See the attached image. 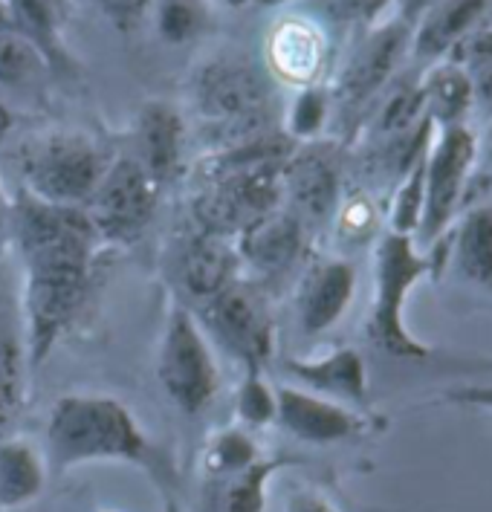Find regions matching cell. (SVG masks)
I'll return each mask as SVG.
<instances>
[{
  "label": "cell",
  "instance_id": "obj_1",
  "mask_svg": "<svg viewBox=\"0 0 492 512\" xmlns=\"http://www.w3.org/2000/svg\"><path fill=\"white\" fill-rule=\"evenodd\" d=\"M9 241L24 264L27 356L41 365L84 307L102 241L82 209L53 206L27 191L12 200Z\"/></svg>",
  "mask_w": 492,
  "mask_h": 512
},
{
  "label": "cell",
  "instance_id": "obj_2",
  "mask_svg": "<svg viewBox=\"0 0 492 512\" xmlns=\"http://www.w3.org/2000/svg\"><path fill=\"white\" fill-rule=\"evenodd\" d=\"M47 466L67 472L84 463H139L157 469L160 452L134 411L105 394H64L47 417Z\"/></svg>",
  "mask_w": 492,
  "mask_h": 512
},
{
  "label": "cell",
  "instance_id": "obj_3",
  "mask_svg": "<svg viewBox=\"0 0 492 512\" xmlns=\"http://www.w3.org/2000/svg\"><path fill=\"white\" fill-rule=\"evenodd\" d=\"M194 110L220 148L270 134L273 84L246 58H212L192 81Z\"/></svg>",
  "mask_w": 492,
  "mask_h": 512
},
{
  "label": "cell",
  "instance_id": "obj_4",
  "mask_svg": "<svg viewBox=\"0 0 492 512\" xmlns=\"http://www.w3.org/2000/svg\"><path fill=\"white\" fill-rule=\"evenodd\" d=\"M435 272L426 252L414 246V238L385 232L374 249V301L368 316V339L394 359H426L432 348L423 345L406 327V301L414 284Z\"/></svg>",
  "mask_w": 492,
  "mask_h": 512
},
{
  "label": "cell",
  "instance_id": "obj_5",
  "mask_svg": "<svg viewBox=\"0 0 492 512\" xmlns=\"http://www.w3.org/2000/svg\"><path fill=\"white\" fill-rule=\"evenodd\" d=\"M108 165L105 151L90 136L76 131L29 136L18 151V174L24 183L21 191L70 209H82Z\"/></svg>",
  "mask_w": 492,
  "mask_h": 512
},
{
  "label": "cell",
  "instance_id": "obj_6",
  "mask_svg": "<svg viewBox=\"0 0 492 512\" xmlns=\"http://www.w3.org/2000/svg\"><path fill=\"white\" fill-rule=\"evenodd\" d=\"M209 342L241 368H261L275 351V324L258 281L238 278L192 310Z\"/></svg>",
  "mask_w": 492,
  "mask_h": 512
},
{
  "label": "cell",
  "instance_id": "obj_7",
  "mask_svg": "<svg viewBox=\"0 0 492 512\" xmlns=\"http://www.w3.org/2000/svg\"><path fill=\"white\" fill-rule=\"evenodd\" d=\"M157 379L165 397L183 414H200L218 394L220 374L212 342L183 304H174L165 319L157 351Z\"/></svg>",
  "mask_w": 492,
  "mask_h": 512
},
{
  "label": "cell",
  "instance_id": "obj_8",
  "mask_svg": "<svg viewBox=\"0 0 492 512\" xmlns=\"http://www.w3.org/2000/svg\"><path fill=\"white\" fill-rule=\"evenodd\" d=\"M478 142L466 125L435 128L432 145L426 151V197L423 215L414 232V246L426 252L452 229L464 206L466 183L475 171Z\"/></svg>",
  "mask_w": 492,
  "mask_h": 512
},
{
  "label": "cell",
  "instance_id": "obj_9",
  "mask_svg": "<svg viewBox=\"0 0 492 512\" xmlns=\"http://www.w3.org/2000/svg\"><path fill=\"white\" fill-rule=\"evenodd\" d=\"M160 180L137 160H110L99 186L87 197L82 212L96 229L99 241L128 246L148 229L160 203Z\"/></svg>",
  "mask_w": 492,
  "mask_h": 512
},
{
  "label": "cell",
  "instance_id": "obj_10",
  "mask_svg": "<svg viewBox=\"0 0 492 512\" xmlns=\"http://www.w3.org/2000/svg\"><path fill=\"white\" fill-rule=\"evenodd\" d=\"M342 203V162L325 142H301L281 168V206L299 217L304 229L333 220Z\"/></svg>",
  "mask_w": 492,
  "mask_h": 512
},
{
  "label": "cell",
  "instance_id": "obj_11",
  "mask_svg": "<svg viewBox=\"0 0 492 512\" xmlns=\"http://www.w3.org/2000/svg\"><path fill=\"white\" fill-rule=\"evenodd\" d=\"M411 27L406 21H391L368 29L356 44L345 70L336 81V99L342 105H362L383 90L409 55Z\"/></svg>",
  "mask_w": 492,
  "mask_h": 512
},
{
  "label": "cell",
  "instance_id": "obj_12",
  "mask_svg": "<svg viewBox=\"0 0 492 512\" xmlns=\"http://www.w3.org/2000/svg\"><path fill=\"white\" fill-rule=\"evenodd\" d=\"M275 423L310 446H333L362 432V417L351 405L313 394L299 385L275 388Z\"/></svg>",
  "mask_w": 492,
  "mask_h": 512
},
{
  "label": "cell",
  "instance_id": "obj_13",
  "mask_svg": "<svg viewBox=\"0 0 492 512\" xmlns=\"http://www.w3.org/2000/svg\"><path fill=\"white\" fill-rule=\"evenodd\" d=\"M241 267H249L261 281H275L293 270L307 252V229L299 217L278 206L252 220L235 238Z\"/></svg>",
  "mask_w": 492,
  "mask_h": 512
},
{
  "label": "cell",
  "instance_id": "obj_14",
  "mask_svg": "<svg viewBox=\"0 0 492 512\" xmlns=\"http://www.w3.org/2000/svg\"><path fill=\"white\" fill-rule=\"evenodd\" d=\"M356 293V267L345 258L307 264L296 284V319L304 336H322L345 316Z\"/></svg>",
  "mask_w": 492,
  "mask_h": 512
},
{
  "label": "cell",
  "instance_id": "obj_15",
  "mask_svg": "<svg viewBox=\"0 0 492 512\" xmlns=\"http://www.w3.org/2000/svg\"><path fill=\"white\" fill-rule=\"evenodd\" d=\"M490 0H446L417 18L411 27L409 53L417 64L435 67L446 61L469 32L487 24Z\"/></svg>",
  "mask_w": 492,
  "mask_h": 512
},
{
  "label": "cell",
  "instance_id": "obj_16",
  "mask_svg": "<svg viewBox=\"0 0 492 512\" xmlns=\"http://www.w3.org/2000/svg\"><path fill=\"white\" fill-rule=\"evenodd\" d=\"M284 371L299 382V388L336 403H368V368L362 353L354 348H336L313 359H284Z\"/></svg>",
  "mask_w": 492,
  "mask_h": 512
},
{
  "label": "cell",
  "instance_id": "obj_17",
  "mask_svg": "<svg viewBox=\"0 0 492 512\" xmlns=\"http://www.w3.org/2000/svg\"><path fill=\"white\" fill-rule=\"evenodd\" d=\"M284 458H261L241 469L200 475V512H267L270 481Z\"/></svg>",
  "mask_w": 492,
  "mask_h": 512
},
{
  "label": "cell",
  "instance_id": "obj_18",
  "mask_svg": "<svg viewBox=\"0 0 492 512\" xmlns=\"http://www.w3.org/2000/svg\"><path fill=\"white\" fill-rule=\"evenodd\" d=\"M241 270L244 267H241L235 241L209 235V232H200L197 238L186 243V249L180 252V264H177L180 284L194 304H203L212 296H218L223 287L241 278Z\"/></svg>",
  "mask_w": 492,
  "mask_h": 512
},
{
  "label": "cell",
  "instance_id": "obj_19",
  "mask_svg": "<svg viewBox=\"0 0 492 512\" xmlns=\"http://www.w3.org/2000/svg\"><path fill=\"white\" fill-rule=\"evenodd\" d=\"M137 160L160 180L171 183L183 171L186 154V119L165 102H148L137 116Z\"/></svg>",
  "mask_w": 492,
  "mask_h": 512
},
{
  "label": "cell",
  "instance_id": "obj_20",
  "mask_svg": "<svg viewBox=\"0 0 492 512\" xmlns=\"http://www.w3.org/2000/svg\"><path fill=\"white\" fill-rule=\"evenodd\" d=\"M449 264L472 287L492 293V206L478 203L461 212L449 232Z\"/></svg>",
  "mask_w": 492,
  "mask_h": 512
},
{
  "label": "cell",
  "instance_id": "obj_21",
  "mask_svg": "<svg viewBox=\"0 0 492 512\" xmlns=\"http://www.w3.org/2000/svg\"><path fill=\"white\" fill-rule=\"evenodd\" d=\"M47 484V460L35 443L9 437L0 443V512L24 510Z\"/></svg>",
  "mask_w": 492,
  "mask_h": 512
},
{
  "label": "cell",
  "instance_id": "obj_22",
  "mask_svg": "<svg viewBox=\"0 0 492 512\" xmlns=\"http://www.w3.org/2000/svg\"><path fill=\"white\" fill-rule=\"evenodd\" d=\"M423 102H426V119L435 128H452L466 125V116L475 108V84L461 64L440 61L426 70L420 79Z\"/></svg>",
  "mask_w": 492,
  "mask_h": 512
},
{
  "label": "cell",
  "instance_id": "obj_23",
  "mask_svg": "<svg viewBox=\"0 0 492 512\" xmlns=\"http://www.w3.org/2000/svg\"><path fill=\"white\" fill-rule=\"evenodd\" d=\"M273 58L278 73L307 84L322 67V38L307 24H284L273 41Z\"/></svg>",
  "mask_w": 492,
  "mask_h": 512
},
{
  "label": "cell",
  "instance_id": "obj_24",
  "mask_svg": "<svg viewBox=\"0 0 492 512\" xmlns=\"http://www.w3.org/2000/svg\"><path fill=\"white\" fill-rule=\"evenodd\" d=\"M423 197H426V154H420L409 171L397 180V189L391 194V206H388V232L414 238L423 215Z\"/></svg>",
  "mask_w": 492,
  "mask_h": 512
},
{
  "label": "cell",
  "instance_id": "obj_25",
  "mask_svg": "<svg viewBox=\"0 0 492 512\" xmlns=\"http://www.w3.org/2000/svg\"><path fill=\"white\" fill-rule=\"evenodd\" d=\"M235 417L246 432H261L275 423V388L261 368H246L235 394Z\"/></svg>",
  "mask_w": 492,
  "mask_h": 512
},
{
  "label": "cell",
  "instance_id": "obj_26",
  "mask_svg": "<svg viewBox=\"0 0 492 512\" xmlns=\"http://www.w3.org/2000/svg\"><path fill=\"white\" fill-rule=\"evenodd\" d=\"M261 458L258 446L252 443V437L241 426H229L220 429L209 437V443L203 446L200 455V475H212V472H229V469H241L246 463Z\"/></svg>",
  "mask_w": 492,
  "mask_h": 512
},
{
  "label": "cell",
  "instance_id": "obj_27",
  "mask_svg": "<svg viewBox=\"0 0 492 512\" xmlns=\"http://www.w3.org/2000/svg\"><path fill=\"white\" fill-rule=\"evenodd\" d=\"M157 18V32L168 44H186L194 41L206 29V6L203 0H154L151 6Z\"/></svg>",
  "mask_w": 492,
  "mask_h": 512
},
{
  "label": "cell",
  "instance_id": "obj_28",
  "mask_svg": "<svg viewBox=\"0 0 492 512\" xmlns=\"http://www.w3.org/2000/svg\"><path fill=\"white\" fill-rule=\"evenodd\" d=\"M44 67H47V55L41 53L32 41L18 35L15 29L0 32V84L3 87L27 84Z\"/></svg>",
  "mask_w": 492,
  "mask_h": 512
},
{
  "label": "cell",
  "instance_id": "obj_29",
  "mask_svg": "<svg viewBox=\"0 0 492 512\" xmlns=\"http://www.w3.org/2000/svg\"><path fill=\"white\" fill-rule=\"evenodd\" d=\"M9 18L12 29L32 41L41 53L55 50L53 12L47 0H9Z\"/></svg>",
  "mask_w": 492,
  "mask_h": 512
},
{
  "label": "cell",
  "instance_id": "obj_30",
  "mask_svg": "<svg viewBox=\"0 0 492 512\" xmlns=\"http://www.w3.org/2000/svg\"><path fill=\"white\" fill-rule=\"evenodd\" d=\"M328 108V93L307 84L299 96H296V102L290 105V113H287V136H290L293 142H310L313 136L325 128Z\"/></svg>",
  "mask_w": 492,
  "mask_h": 512
},
{
  "label": "cell",
  "instance_id": "obj_31",
  "mask_svg": "<svg viewBox=\"0 0 492 512\" xmlns=\"http://www.w3.org/2000/svg\"><path fill=\"white\" fill-rule=\"evenodd\" d=\"M336 229L345 241L365 243L377 232V209L365 194H354L336 209Z\"/></svg>",
  "mask_w": 492,
  "mask_h": 512
},
{
  "label": "cell",
  "instance_id": "obj_32",
  "mask_svg": "<svg viewBox=\"0 0 492 512\" xmlns=\"http://www.w3.org/2000/svg\"><path fill=\"white\" fill-rule=\"evenodd\" d=\"M322 12L342 27H377L394 0H319Z\"/></svg>",
  "mask_w": 492,
  "mask_h": 512
},
{
  "label": "cell",
  "instance_id": "obj_33",
  "mask_svg": "<svg viewBox=\"0 0 492 512\" xmlns=\"http://www.w3.org/2000/svg\"><path fill=\"white\" fill-rule=\"evenodd\" d=\"M21 353L18 348L0 336V426L15 414L21 403Z\"/></svg>",
  "mask_w": 492,
  "mask_h": 512
},
{
  "label": "cell",
  "instance_id": "obj_34",
  "mask_svg": "<svg viewBox=\"0 0 492 512\" xmlns=\"http://www.w3.org/2000/svg\"><path fill=\"white\" fill-rule=\"evenodd\" d=\"M96 6L116 32H134L151 15L154 0H96Z\"/></svg>",
  "mask_w": 492,
  "mask_h": 512
},
{
  "label": "cell",
  "instance_id": "obj_35",
  "mask_svg": "<svg viewBox=\"0 0 492 512\" xmlns=\"http://www.w3.org/2000/svg\"><path fill=\"white\" fill-rule=\"evenodd\" d=\"M446 403L466 405V408H484L492 411V385H464V388H452L443 394Z\"/></svg>",
  "mask_w": 492,
  "mask_h": 512
},
{
  "label": "cell",
  "instance_id": "obj_36",
  "mask_svg": "<svg viewBox=\"0 0 492 512\" xmlns=\"http://www.w3.org/2000/svg\"><path fill=\"white\" fill-rule=\"evenodd\" d=\"M284 512H336V507L316 489H293L284 501Z\"/></svg>",
  "mask_w": 492,
  "mask_h": 512
},
{
  "label": "cell",
  "instance_id": "obj_37",
  "mask_svg": "<svg viewBox=\"0 0 492 512\" xmlns=\"http://www.w3.org/2000/svg\"><path fill=\"white\" fill-rule=\"evenodd\" d=\"M394 3L400 6V21L414 27L420 15H426L429 9H435L438 3H446V0H394Z\"/></svg>",
  "mask_w": 492,
  "mask_h": 512
},
{
  "label": "cell",
  "instance_id": "obj_38",
  "mask_svg": "<svg viewBox=\"0 0 492 512\" xmlns=\"http://www.w3.org/2000/svg\"><path fill=\"white\" fill-rule=\"evenodd\" d=\"M9 226H12V200L0 189V249L9 241Z\"/></svg>",
  "mask_w": 492,
  "mask_h": 512
},
{
  "label": "cell",
  "instance_id": "obj_39",
  "mask_svg": "<svg viewBox=\"0 0 492 512\" xmlns=\"http://www.w3.org/2000/svg\"><path fill=\"white\" fill-rule=\"evenodd\" d=\"M478 160H481L478 162V165H481V171H478V168H475V171H478L481 177H487V180L492 183V128L487 131L484 148H478Z\"/></svg>",
  "mask_w": 492,
  "mask_h": 512
},
{
  "label": "cell",
  "instance_id": "obj_40",
  "mask_svg": "<svg viewBox=\"0 0 492 512\" xmlns=\"http://www.w3.org/2000/svg\"><path fill=\"white\" fill-rule=\"evenodd\" d=\"M12 128H15V116H12V110L6 108L3 102H0V145L9 139L12 134Z\"/></svg>",
  "mask_w": 492,
  "mask_h": 512
},
{
  "label": "cell",
  "instance_id": "obj_41",
  "mask_svg": "<svg viewBox=\"0 0 492 512\" xmlns=\"http://www.w3.org/2000/svg\"><path fill=\"white\" fill-rule=\"evenodd\" d=\"M255 6H281V3H290V0H252Z\"/></svg>",
  "mask_w": 492,
  "mask_h": 512
},
{
  "label": "cell",
  "instance_id": "obj_42",
  "mask_svg": "<svg viewBox=\"0 0 492 512\" xmlns=\"http://www.w3.org/2000/svg\"><path fill=\"white\" fill-rule=\"evenodd\" d=\"M165 512H180L177 501H171V498H168V501H165Z\"/></svg>",
  "mask_w": 492,
  "mask_h": 512
},
{
  "label": "cell",
  "instance_id": "obj_43",
  "mask_svg": "<svg viewBox=\"0 0 492 512\" xmlns=\"http://www.w3.org/2000/svg\"><path fill=\"white\" fill-rule=\"evenodd\" d=\"M223 3H229V6H246V3H252V0H223Z\"/></svg>",
  "mask_w": 492,
  "mask_h": 512
}]
</instances>
